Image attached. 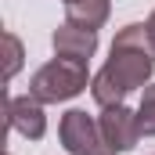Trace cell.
<instances>
[{
  "label": "cell",
  "instance_id": "6da1fadb",
  "mask_svg": "<svg viewBox=\"0 0 155 155\" xmlns=\"http://www.w3.org/2000/svg\"><path fill=\"white\" fill-rule=\"evenodd\" d=\"M155 69V51L148 29L144 25H123L112 40V58L105 61V69L90 79V94L97 108H112L123 105V97L137 87H144Z\"/></svg>",
  "mask_w": 155,
  "mask_h": 155
},
{
  "label": "cell",
  "instance_id": "7a4b0ae2",
  "mask_svg": "<svg viewBox=\"0 0 155 155\" xmlns=\"http://www.w3.org/2000/svg\"><path fill=\"white\" fill-rule=\"evenodd\" d=\"M90 87L87 79V61H76V58H51L47 65H40L33 79H29V94L43 101V105H58V101H69Z\"/></svg>",
  "mask_w": 155,
  "mask_h": 155
},
{
  "label": "cell",
  "instance_id": "3957f363",
  "mask_svg": "<svg viewBox=\"0 0 155 155\" xmlns=\"http://www.w3.org/2000/svg\"><path fill=\"white\" fill-rule=\"evenodd\" d=\"M58 137H61V144H65L69 155H112V148L101 137V126L87 112H79V108H72V112L61 116Z\"/></svg>",
  "mask_w": 155,
  "mask_h": 155
},
{
  "label": "cell",
  "instance_id": "277c9868",
  "mask_svg": "<svg viewBox=\"0 0 155 155\" xmlns=\"http://www.w3.org/2000/svg\"><path fill=\"white\" fill-rule=\"evenodd\" d=\"M97 126H101V137H105V144L116 152H130L137 141H141V126H137V112H130V108H123V105H112V108H101V119H97Z\"/></svg>",
  "mask_w": 155,
  "mask_h": 155
},
{
  "label": "cell",
  "instance_id": "5b68a950",
  "mask_svg": "<svg viewBox=\"0 0 155 155\" xmlns=\"http://www.w3.org/2000/svg\"><path fill=\"white\" fill-rule=\"evenodd\" d=\"M7 126L15 134H22L25 141H40L47 134V116H43V101L33 94L25 97H7Z\"/></svg>",
  "mask_w": 155,
  "mask_h": 155
},
{
  "label": "cell",
  "instance_id": "8992f818",
  "mask_svg": "<svg viewBox=\"0 0 155 155\" xmlns=\"http://www.w3.org/2000/svg\"><path fill=\"white\" fill-rule=\"evenodd\" d=\"M54 54H61V58H76V61H90V54L97 51V33L94 29H79V25H61V29H54Z\"/></svg>",
  "mask_w": 155,
  "mask_h": 155
},
{
  "label": "cell",
  "instance_id": "52a82bcc",
  "mask_svg": "<svg viewBox=\"0 0 155 155\" xmlns=\"http://www.w3.org/2000/svg\"><path fill=\"white\" fill-rule=\"evenodd\" d=\"M108 11L112 4L108 0H65V22L79 25V29H101L108 22Z\"/></svg>",
  "mask_w": 155,
  "mask_h": 155
},
{
  "label": "cell",
  "instance_id": "ba28073f",
  "mask_svg": "<svg viewBox=\"0 0 155 155\" xmlns=\"http://www.w3.org/2000/svg\"><path fill=\"white\" fill-rule=\"evenodd\" d=\"M137 126H141V137H155V83L144 87V94H141V105H137Z\"/></svg>",
  "mask_w": 155,
  "mask_h": 155
},
{
  "label": "cell",
  "instance_id": "9c48e42d",
  "mask_svg": "<svg viewBox=\"0 0 155 155\" xmlns=\"http://www.w3.org/2000/svg\"><path fill=\"white\" fill-rule=\"evenodd\" d=\"M4 51H7V54H4V58H7V61H4V79H11L22 69V43H18L15 33H4Z\"/></svg>",
  "mask_w": 155,
  "mask_h": 155
},
{
  "label": "cell",
  "instance_id": "30bf717a",
  "mask_svg": "<svg viewBox=\"0 0 155 155\" xmlns=\"http://www.w3.org/2000/svg\"><path fill=\"white\" fill-rule=\"evenodd\" d=\"M144 29H148V40H152V51H155V11L148 15V25H144Z\"/></svg>",
  "mask_w": 155,
  "mask_h": 155
}]
</instances>
